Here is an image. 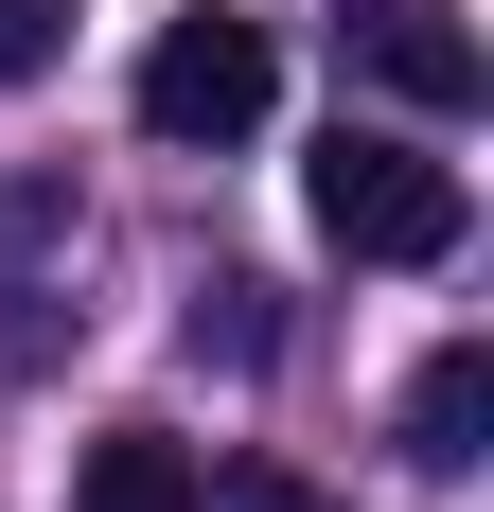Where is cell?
I'll list each match as a JSON object with an SVG mask.
<instances>
[{
    "label": "cell",
    "mask_w": 494,
    "mask_h": 512,
    "mask_svg": "<svg viewBox=\"0 0 494 512\" xmlns=\"http://www.w3.org/2000/svg\"><path fill=\"white\" fill-rule=\"evenodd\" d=\"M459 230H477L459 159L389 142V124H336V142H318V248H336V265H442Z\"/></svg>",
    "instance_id": "obj_1"
},
{
    "label": "cell",
    "mask_w": 494,
    "mask_h": 512,
    "mask_svg": "<svg viewBox=\"0 0 494 512\" xmlns=\"http://www.w3.org/2000/svg\"><path fill=\"white\" fill-rule=\"evenodd\" d=\"M477 442H494V354L442 336V354L406 371V460H424V477H477Z\"/></svg>",
    "instance_id": "obj_4"
},
{
    "label": "cell",
    "mask_w": 494,
    "mask_h": 512,
    "mask_svg": "<svg viewBox=\"0 0 494 512\" xmlns=\"http://www.w3.org/2000/svg\"><path fill=\"white\" fill-rule=\"evenodd\" d=\"M371 71H389V106H424V124H459V106L494 89V71H477V36H459L442 0H371Z\"/></svg>",
    "instance_id": "obj_3"
},
{
    "label": "cell",
    "mask_w": 494,
    "mask_h": 512,
    "mask_svg": "<svg viewBox=\"0 0 494 512\" xmlns=\"http://www.w3.org/2000/svg\"><path fill=\"white\" fill-rule=\"evenodd\" d=\"M53 53H71V0H0V89H36Z\"/></svg>",
    "instance_id": "obj_6"
},
{
    "label": "cell",
    "mask_w": 494,
    "mask_h": 512,
    "mask_svg": "<svg viewBox=\"0 0 494 512\" xmlns=\"http://www.w3.org/2000/svg\"><path fill=\"white\" fill-rule=\"evenodd\" d=\"M283 106V53H265V18H159V53H142V142H177V159H212V142H247Z\"/></svg>",
    "instance_id": "obj_2"
},
{
    "label": "cell",
    "mask_w": 494,
    "mask_h": 512,
    "mask_svg": "<svg viewBox=\"0 0 494 512\" xmlns=\"http://www.w3.org/2000/svg\"><path fill=\"white\" fill-rule=\"evenodd\" d=\"M195 442H177V424H106L89 460H71V512H195Z\"/></svg>",
    "instance_id": "obj_5"
}]
</instances>
